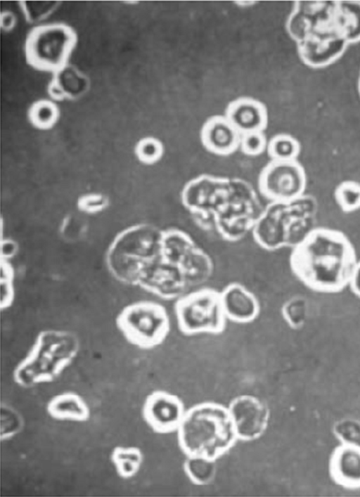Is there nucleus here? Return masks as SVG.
Returning a JSON list of instances; mask_svg holds the SVG:
<instances>
[{
    "instance_id": "f257e3e1",
    "label": "nucleus",
    "mask_w": 360,
    "mask_h": 497,
    "mask_svg": "<svg viewBox=\"0 0 360 497\" xmlns=\"http://www.w3.org/2000/svg\"><path fill=\"white\" fill-rule=\"evenodd\" d=\"M302 62L322 68L360 41L359 1L297 2L288 22Z\"/></svg>"
},
{
    "instance_id": "f03ea898",
    "label": "nucleus",
    "mask_w": 360,
    "mask_h": 497,
    "mask_svg": "<svg viewBox=\"0 0 360 497\" xmlns=\"http://www.w3.org/2000/svg\"><path fill=\"white\" fill-rule=\"evenodd\" d=\"M358 261L355 248L344 233L315 227L292 247L290 266L309 289L333 294L349 286Z\"/></svg>"
},
{
    "instance_id": "7ed1b4c3",
    "label": "nucleus",
    "mask_w": 360,
    "mask_h": 497,
    "mask_svg": "<svg viewBox=\"0 0 360 497\" xmlns=\"http://www.w3.org/2000/svg\"><path fill=\"white\" fill-rule=\"evenodd\" d=\"M176 432L178 444L186 456L218 460L238 441L227 406L214 401L187 408Z\"/></svg>"
},
{
    "instance_id": "20e7f679",
    "label": "nucleus",
    "mask_w": 360,
    "mask_h": 497,
    "mask_svg": "<svg viewBox=\"0 0 360 497\" xmlns=\"http://www.w3.org/2000/svg\"><path fill=\"white\" fill-rule=\"evenodd\" d=\"M79 352V339L72 332L43 330L15 365L13 380L23 388L53 382L72 364Z\"/></svg>"
},
{
    "instance_id": "39448f33",
    "label": "nucleus",
    "mask_w": 360,
    "mask_h": 497,
    "mask_svg": "<svg viewBox=\"0 0 360 497\" xmlns=\"http://www.w3.org/2000/svg\"><path fill=\"white\" fill-rule=\"evenodd\" d=\"M115 325L128 343L143 350L160 346L171 330L167 309L151 300H138L123 306L116 316Z\"/></svg>"
},
{
    "instance_id": "423d86ee",
    "label": "nucleus",
    "mask_w": 360,
    "mask_h": 497,
    "mask_svg": "<svg viewBox=\"0 0 360 497\" xmlns=\"http://www.w3.org/2000/svg\"><path fill=\"white\" fill-rule=\"evenodd\" d=\"M162 236L141 229L120 237L108 254V266L114 278L125 285H138L145 268L160 254Z\"/></svg>"
},
{
    "instance_id": "0eeeda50",
    "label": "nucleus",
    "mask_w": 360,
    "mask_h": 497,
    "mask_svg": "<svg viewBox=\"0 0 360 497\" xmlns=\"http://www.w3.org/2000/svg\"><path fill=\"white\" fill-rule=\"evenodd\" d=\"M174 316L179 330L188 336L222 333L228 323L220 291L199 288L176 300Z\"/></svg>"
},
{
    "instance_id": "6e6552de",
    "label": "nucleus",
    "mask_w": 360,
    "mask_h": 497,
    "mask_svg": "<svg viewBox=\"0 0 360 497\" xmlns=\"http://www.w3.org/2000/svg\"><path fill=\"white\" fill-rule=\"evenodd\" d=\"M77 39L75 31L65 24L36 27L25 43L27 63L39 70L58 72L67 65Z\"/></svg>"
},
{
    "instance_id": "1a4fd4ad",
    "label": "nucleus",
    "mask_w": 360,
    "mask_h": 497,
    "mask_svg": "<svg viewBox=\"0 0 360 497\" xmlns=\"http://www.w3.org/2000/svg\"><path fill=\"white\" fill-rule=\"evenodd\" d=\"M259 188L268 199L278 203H291L303 197L307 175L297 160H272L261 171Z\"/></svg>"
},
{
    "instance_id": "9d476101",
    "label": "nucleus",
    "mask_w": 360,
    "mask_h": 497,
    "mask_svg": "<svg viewBox=\"0 0 360 497\" xmlns=\"http://www.w3.org/2000/svg\"><path fill=\"white\" fill-rule=\"evenodd\" d=\"M227 408L238 441H255L267 430L270 409L261 398L252 394L238 395Z\"/></svg>"
},
{
    "instance_id": "9b49d317",
    "label": "nucleus",
    "mask_w": 360,
    "mask_h": 497,
    "mask_svg": "<svg viewBox=\"0 0 360 497\" xmlns=\"http://www.w3.org/2000/svg\"><path fill=\"white\" fill-rule=\"evenodd\" d=\"M186 409L178 396L158 389L146 397L142 406V416L151 430L165 434L176 432Z\"/></svg>"
},
{
    "instance_id": "f8f14e48",
    "label": "nucleus",
    "mask_w": 360,
    "mask_h": 497,
    "mask_svg": "<svg viewBox=\"0 0 360 497\" xmlns=\"http://www.w3.org/2000/svg\"><path fill=\"white\" fill-rule=\"evenodd\" d=\"M137 286L166 300H176L191 288L181 269L164 260L148 264Z\"/></svg>"
},
{
    "instance_id": "ddd939ff",
    "label": "nucleus",
    "mask_w": 360,
    "mask_h": 497,
    "mask_svg": "<svg viewBox=\"0 0 360 497\" xmlns=\"http://www.w3.org/2000/svg\"><path fill=\"white\" fill-rule=\"evenodd\" d=\"M222 306L228 321L237 323L255 321L261 312L259 299L240 283H231L221 291Z\"/></svg>"
},
{
    "instance_id": "4468645a",
    "label": "nucleus",
    "mask_w": 360,
    "mask_h": 497,
    "mask_svg": "<svg viewBox=\"0 0 360 497\" xmlns=\"http://www.w3.org/2000/svg\"><path fill=\"white\" fill-rule=\"evenodd\" d=\"M241 134L226 117L208 120L201 131V140L207 150L219 155L233 153L240 146Z\"/></svg>"
},
{
    "instance_id": "2eb2a0df",
    "label": "nucleus",
    "mask_w": 360,
    "mask_h": 497,
    "mask_svg": "<svg viewBox=\"0 0 360 497\" xmlns=\"http://www.w3.org/2000/svg\"><path fill=\"white\" fill-rule=\"evenodd\" d=\"M330 474L336 483L347 488H360V446L343 444L333 453Z\"/></svg>"
},
{
    "instance_id": "dca6fc26",
    "label": "nucleus",
    "mask_w": 360,
    "mask_h": 497,
    "mask_svg": "<svg viewBox=\"0 0 360 497\" xmlns=\"http://www.w3.org/2000/svg\"><path fill=\"white\" fill-rule=\"evenodd\" d=\"M226 117L241 135L262 131L267 124L265 107L248 98L232 102L227 108Z\"/></svg>"
},
{
    "instance_id": "f3484780",
    "label": "nucleus",
    "mask_w": 360,
    "mask_h": 497,
    "mask_svg": "<svg viewBox=\"0 0 360 497\" xmlns=\"http://www.w3.org/2000/svg\"><path fill=\"white\" fill-rule=\"evenodd\" d=\"M46 409L48 415L58 421L84 422L91 416V410L84 399L72 391L63 392L52 396Z\"/></svg>"
},
{
    "instance_id": "a211bd4d",
    "label": "nucleus",
    "mask_w": 360,
    "mask_h": 497,
    "mask_svg": "<svg viewBox=\"0 0 360 497\" xmlns=\"http://www.w3.org/2000/svg\"><path fill=\"white\" fill-rule=\"evenodd\" d=\"M110 461L117 475L129 479L137 475L143 462V453L137 446H115L110 453Z\"/></svg>"
},
{
    "instance_id": "6ab92c4d",
    "label": "nucleus",
    "mask_w": 360,
    "mask_h": 497,
    "mask_svg": "<svg viewBox=\"0 0 360 497\" xmlns=\"http://www.w3.org/2000/svg\"><path fill=\"white\" fill-rule=\"evenodd\" d=\"M217 460L199 456H186L183 470L188 479L198 486L212 483L217 471Z\"/></svg>"
},
{
    "instance_id": "aec40b11",
    "label": "nucleus",
    "mask_w": 360,
    "mask_h": 497,
    "mask_svg": "<svg viewBox=\"0 0 360 497\" xmlns=\"http://www.w3.org/2000/svg\"><path fill=\"white\" fill-rule=\"evenodd\" d=\"M281 313L283 321L291 329L303 328L309 315L307 299L299 295L290 297L283 302Z\"/></svg>"
},
{
    "instance_id": "412c9836",
    "label": "nucleus",
    "mask_w": 360,
    "mask_h": 497,
    "mask_svg": "<svg viewBox=\"0 0 360 497\" xmlns=\"http://www.w3.org/2000/svg\"><path fill=\"white\" fill-rule=\"evenodd\" d=\"M267 151L272 160H296L301 147L292 136L281 134L274 136L267 144Z\"/></svg>"
},
{
    "instance_id": "4be33fe9",
    "label": "nucleus",
    "mask_w": 360,
    "mask_h": 497,
    "mask_svg": "<svg viewBox=\"0 0 360 497\" xmlns=\"http://www.w3.org/2000/svg\"><path fill=\"white\" fill-rule=\"evenodd\" d=\"M334 198L344 212L351 213L360 209V182L353 180L340 182L335 189Z\"/></svg>"
},
{
    "instance_id": "5701e85b",
    "label": "nucleus",
    "mask_w": 360,
    "mask_h": 497,
    "mask_svg": "<svg viewBox=\"0 0 360 497\" xmlns=\"http://www.w3.org/2000/svg\"><path fill=\"white\" fill-rule=\"evenodd\" d=\"M58 117V110L56 105L46 100L34 103L29 110L31 122L41 129L51 127L56 122Z\"/></svg>"
},
{
    "instance_id": "b1692460",
    "label": "nucleus",
    "mask_w": 360,
    "mask_h": 497,
    "mask_svg": "<svg viewBox=\"0 0 360 497\" xmlns=\"http://www.w3.org/2000/svg\"><path fill=\"white\" fill-rule=\"evenodd\" d=\"M24 426V420L18 411L7 404L1 406L0 439L7 441L19 434Z\"/></svg>"
},
{
    "instance_id": "393cba45",
    "label": "nucleus",
    "mask_w": 360,
    "mask_h": 497,
    "mask_svg": "<svg viewBox=\"0 0 360 497\" xmlns=\"http://www.w3.org/2000/svg\"><path fill=\"white\" fill-rule=\"evenodd\" d=\"M1 288L0 306L4 311L12 306L15 296L13 270L6 262L1 264Z\"/></svg>"
},
{
    "instance_id": "a878e982",
    "label": "nucleus",
    "mask_w": 360,
    "mask_h": 497,
    "mask_svg": "<svg viewBox=\"0 0 360 497\" xmlns=\"http://www.w3.org/2000/svg\"><path fill=\"white\" fill-rule=\"evenodd\" d=\"M136 153L143 162L153 164L161 158L163 154V147L160 141L149 137L139 142L136 148Z\"/></svg>"
},
{
    "instance_id": "bb28decb",
    "label": "nucleus",
    "mask_w": 360,
    "mask_h": 497,
    "mask_svg": "<svg viewBox=\"0 0 360 497\" xmlns=\"http://www.w3.org/2000/svg\"><path fill=\"white\" fill-rule=\"evenodd\" d=\"M267 144L266 137L262 131L250 132L241 135L240 146L246 155H258L267 148Z\"/></svg>"
},
{
    "instance_id": "cd10ccee",
    "label": "nucleus",
    "mask_w": 360,
    "mask_h": 497,
    "mask_svg": "<svg viewBox=\"0 0 360 497\" xmlns=\"http://www.w3.org/2000/svg\"><path fill=\"white\" fill-rule=\"evenodd\" d=\"M348 287L354 295L360 298V260L354 269Z\"/></svg>"
},
{
    "instance_id": "c85d7f7f",
    "label": "nucleus",
    "mask_w": 360,
    "mask_h": 497,
    "mask_svg": "<svg viewBox=\"0 0 360 497\" xmlns=\"http://www.w3.org/2000/svg\"><path fill=\"white\" fill-rule=\"evenodd\" d=\"M15 251V246L11 241H5L2 245V254L6 258L11 257Z\"/></svg>"
},
{
    "instance_id": "c756f323",
    "label": "nucleus",
    "mask_w": 360,
    "mask_h": 497,
    "mask_svg": "<svg viewBox=\"0 0 360 497\" xmlns=\"http://www.w3.org/2000/svg\"><path fill=\"white\" fill-rule=\"evenodd\" d=\"M2 19L6 20L5 22H2V25H6V29L12 27V25L13 24L12 15L6 13L5 18H2Z\"/></svg>"
},
{
    "instance_id": "7c9ffc66",
    "label": "nucleus",
    "mask_w": 360,
    "mask_h": 497,
    "mask_svg": "<svg viewBox=\"0 0 360 497\" xmlns=\"http://www.w3.org/2000/svg\"><path fill=\"white\" fill-rule=\"evenodd\" d=\"M357 91L360 98V70L359 73L358 80H357Z\"/></svg>"
}]
</instances>
